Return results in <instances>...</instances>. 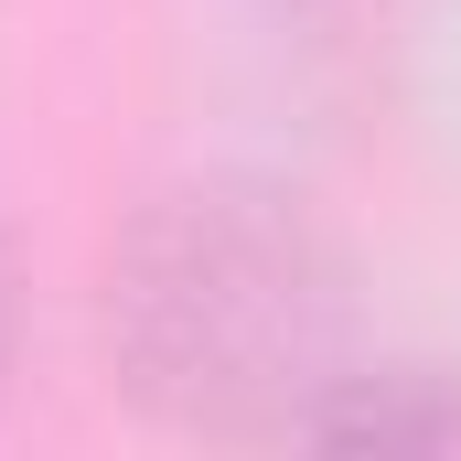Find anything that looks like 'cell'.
Here are the masks:
<instances>
[{
  "label": "cell",
  "mask_w": 461,
  "mask_h": 461,
  "mask_svg": "<svg viewBox=\"0 0 461 461\" xmlns=\"http://www.w3.org/2000/svg\"><path fill=\"white\" fill-rule=\"evenodd\" d=\"M97 365L172 440H301L354 365V258L279 172H172L97 258Z\"/></svg>",
  "instance_id": "cell-1"
},
{
  "label": "cell",
  "mask_w": 461,
  "mask_h": 461,
  "mask_svg": "<svg viewBox=\"0 0 461 461\" xmlns=\"http://www.w3.org/2000/svg\"><path fill=\"white\" fill-rule=\"evenodd\" d=\"M312 451H461V365L451 354H354L301 419Z\"/></svg>",
  "instance_id": "cell-2"
},
{
  "label": "cell",
  "mask_w": 461,
  "mask_h": 461,
  "mask_svg": "<svg viewBox=\"0 0 461 461\" xmlns=\"http://www.w3.org/2000/svg\"><path fill=\"white\" fill-rule=\"evenodd\" d=\"M22 312H32V279H22V247L0 236V397H11V365H22Z\"/></svg>",
  "instance_id": "cell-3"
}]
</instances>
